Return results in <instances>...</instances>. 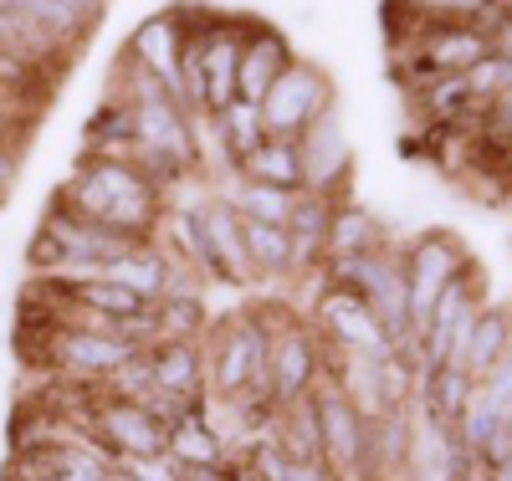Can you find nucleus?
Listing matches in <instances>:
<instances>
[{"label":"nucleus","instance_id":"obj_1","mask_svg":"<svg viewBox=\"0 0 512 481\" xmlns=\"http://www.w3.org/2000/svg\"><path fill=\"white\" fill-rule=\"evenodd\" d=\"M57 200L67 210H77L82 221L118 231V236H134V241H154V231L164 226V190L134 159L82 154L72 180L57 190Z\"/></svg>","mask_w":512,"mask_h":481},{"label":"nucleus","instance_id":"obj_2","mask_svg":"<svg viewBox=\"0 0 512 481\" xmlns=\"http://www.w3.org/2000/svg\"><path fill=\"white\" fill-rule=\"evenodd\" d=\"M400 261H405V287H410V328L420 338L425 323H431V313H436L441 292L461 277V267L472 256H466V246L451 231H425L410 246H400Z\"/></svg>","mask_w":512,"mask_h":481},{"label":"nucleus","instance_id":"obj_3","mask_svg":"<svg viewBox=\"0 0 512 481\" xmlns=\"http://www.w3.org/2000/svg\"><path fill=\"white\" fill-rule=\"evenodd\" d=\"M323 113H333V82L318 62H303V57H297L272 82V93L262 98V123H267L272 139H303Z\"/></svg>","mask_w":512,"mask_h":481},{"label":"nucleus","instance_id":"obj_4","mask_svg":"<svg viewBox=\"0 0 512 481\" xmlns=\"http://www.w3.org/2000/svg\"><path fill=\"white\" fill-rule=\"evenodd\" d=\"M318 328L328 333V343L349 348V354H364V359H390L400 354L395 338L384 333V323L374 318V308L364 302L359 287H338V282H323L318 287V308H313Z\"/></svg>","mask_w":512,"mask_h":481},{"label":"nucleus","instance_id":"obj_5","mask_svg":"<svg viewBox=\"0 0 512 481\" xmlns=\"http://www.w3.org/2000/svg\"><path fill=\"white\" fill-rule=\"evenodd\" d=\"M246 16L221 11V21L200 36V77H195V113L216 118L236 103V72H241V47H246Z\"/></svg>","mask_w":512,"mask_h":481},{"label":"nucleus","instance_id":"obj_6","mask_svg":"<svg viewBox=\"0 0 512 481\" xmlns=\"http://www.w3.org/2000/svg\"><path fill=\"white\" fill-rule=\"evenodd\" d=\"M313 405L323 425V461L333 466V476L364 481L369 476V420L359 415V405L338 384H313Z\"/></svg>","mask_w":512,"mask_h":481},{"label":"nucleus","instance_id":"obj_7","mask_svg":"<svg viewBox=\"0 0 512 481\" xmlns=\"http://www.w3.org/2000/svg\"><path fill=\"white\" fill-rule=\"evenodd\" d=\"M200 231H205V277L226 282V287H246L251 256H246V236H241V210L231 205V195H210L200 200Z\"/></svg>","mask_w":512,"mask_h":481},{"label":"nucleus","instance_id":"obj_8","mask_svg":"<svg viewBox=\"0 0 512 481\" xmlns=\"http://www.w3.org/2000/svg\"><path fill=\"white\" fill-rule=\"evenodd\" d=\"M303 174H308V190L313 195H328V200H344L349 195V180H354V149H349V134H344V118L338 113H323L303 139Z\"/></svg>","mask_w":512,"mask_h":481},{"label":"nucleus","instance_id":"obj_9","mask_svg":"<svg viewBox=\"0 0 512 481\" xmlns=\"http://www.w3.org/2000/svg\"><path fill=\"white\" fill-rule=\"evenodd\" d=\"M144 348L123 343L108 328H57L52 333V374H72V379H108L113 369H123Z\"/></svg>","mask_w":512,"mask_h":481},{"label":"nucleus","instance_id":"obj_10","mask_svg":"<svg viewBox=\"0 0 512 481\" xmlns=\"http://www.w3.org/2000/svg\"><path fill=\"white\" fill-rule=\"evenodd\" d=\"M267 354H272V338L256 328L246 313H236V323L216 338V354H210V384H216V395L236 400L256 374L272 369Z\"/></svg>","mask_w":512,"mask_h":481},{"label":"nucleus","instance_id":"obj_11","mask_svg":"<svg viewBox=\"0 0 512 481\" xmlns=\"http://www.w3.org/2000/svg\"><path fill=\"white\" fill-rule=\"evenodd\" d=\"M180 47H185V41H180V26L175 21H169V11H159V16H149V21H139V31L134 36H128V57H134L159 87H164V93L169 98H175L190 118H195V108H190V93H185V77H180Z\"/></svg>","mask_w":512,"mask_h":481},{"label":"nucleus","instance_id":"obj_12","mask_svg":"<svg viewBox=\"0 0 512 481\" xmlns=\"http://www.w3.org/2000/svg\"><path fill=\"white\" fill-rule=\"evenodd\" d=\"M267 364H272V395H277V410H282L292 400L313 395V384L323 374V343L308 333V323H292L272 338Z\"/></svg>","mask_w":512,"mask_h":481},{"label":"nucleus","instance_id":"obj_13","mask_svg":"<svg viewBox=\"0 0 512 481\" xmlns=\"http://www.w3.org/2000/svg\"><path fill=\"white\" fill-rule=\"evenodd\" d=\"M292 62H297V52H292L287 31H277V26H267V21H251L246 47H241V72H236V98L262 103V98L272 93V82H277Z\"/></svg>","mask_w":512,"mask_h":481},{"label":"nucleus","instance_id":"obj_14","mask_svg":"<svg viewBox=\"0 0 512 481\" xmlns=\"http://www.w3.org/2000/svg\"><path fill=\"white\" fill-rule=\"evenodd\" d=\"M328 226H333V200L328 195L303 190V195L292 200L287 236H292V272L297 277H313L318 282L323 261H328Z\"/></svg>","mask_w":512,"mask_h":481},{"label":"nucleus","instance_id":"obj_15","mask_svg":"<svg viewBox=\"0 0 512 481\" xmlns=\"http://www.w3.org/2000/svg\"><path fill=\"white\" fill-rule=\"evenodd\" d=\"M93 430L103 435V441L118 451V456H164V441H169V430L134 400H113L98 410Z\"/></svg>","mask_w":512,"mask_h":481},{"label":"nucleus","instance_id":"obj_16","mask_svg":"<svg viewBox=\"0 0 512 481\" xmlns=\"http://www.w3.org/2000/svg\"><path fill=\"white\" fill-rule=\"evenodd\" d=\"M507 348H512V308H487V302H482V313L472 323V338H466L456 369H466V374L482 384L507 359Z\"/></svg>","mask_w":512,"mask_h":481},{"label":"nucleus","instance_id":"obj_17","mask_svg":"<svg viewBox=\"0 0 512 481\" xmlns=\"http://www.w3.org/2000/svg\"><path fill=\"white\" fill-rule=\"evenodd\" d=\"M82 144H88V154H108V159H128V149L139 144V118H134V103H128L123 93H108L88 128H82Z\"/></svg>","mask_w":512,"mask_h":481},{"label":"nucleus","instance_id":"obj_18","mask_svg":"<svg viewBox=\"0 0 512 481\" xmlns=\"http://www.w3.org/2000/svg\"><path fill=\"white\" fill-rule=\"evenodd\" d=\"M144 354H149L154 384L169 389V395H200V389H205V354H200V343L159 338V343L144 348Z\"/></svg>","mask_w":512,"mask_h":481},{"label":"nucleus","instance_id":"obj_19","mask_svg":"<svg viewBox=\"0 0 512 481\" xmlns=\"http://www.w3.org/2000/svg\"><path fill=\"white\" fill-rule=\"evenodd\" d=\"M108 282H123L128 292H139L149 302H159L169 287H175V256H169L164 246H134L128 256L108 261Z\"/></svg>","mask_w":512,"mask_h":481},{"label":"nucleus","instance_id":"obj_20","mask_svg":"<svg viewBox=\"0 0 512 481\" xmlns=\"http://www.w3.org/2000/svg\"><path fill=\"white\" fill-rule=\"evenodd\" d=\"M384 226L379 215H369L359 200H333V226H328V256H374L384 251Z\"/></svg>","mask_w":512,"mask_h":481},{"label":"nucleus","instance_id":"obj_21","mask_svg":"<svg viewBox=\"0 0 512 481\" xmlns=\"http://www.w3.org/2000/svg\"><path fill=\"white\" fill-rule=\"evenodd\" d=\"M164 456L175 461L180 471H200V466H221V461H231V456H226V441L216 435V425H210L205 415H185V420L169 425Z\"/></svg>","mask_w":512,"mask_h":481},{"label":"nucleus","instance_id":"obj_22","mask_svg":"<svg viewBox=\"0 0 512 481\" xmlns=\"http://www.w3.org/2000/svg\"><path fill=\"white\" fill-rule=\"evenodd\" d=\"M241 180H262V185H277V190H308V174H303V149H297V139H267L262 149H256L241 169Z\"/></svg>","mask_w":512,"mask_h":481},{"label":"nucleus","instance_id":"obj_23","mask_svg":"<svg viewBox=\"0 0 512 481\" xmlns=\"http://www.w3.org/2000/svg\"><path fill=\"white\" fill-rule=\"evenodd\" d=\"M241 236H246V256H251V272L267 277V282H287L292 272V236L287 226H267V221H246L241 215Z\"/></svg>","mask_w":512,"mask_h":481},{"label":"nucleus","instance_id":"obj_24","mask_svg":"<svg viewBox=\"0 0 512 481\" xmlns=\"http://www.w3.org/2000/svg\"><path fill=\"white\" fill-rule=\"evenodd\" d=\"M272 435H277V446H282L292 461H323V425H318V405H313V395L282 405Z\"/></svg>","mask_w":512,"mask_h":481},{"label":"nucleus","instance_id":"obj_25","mask_svg":"<svg viewBox=\"0 0 512 481\" xmlns=\"http://www.w3.org/2000/svg\"><path fill=\"white\" fill-rule=\"evenodd\" d=\"M216 123V134H221V149L231 154V164L241 169L256 149H262L272 134H267V123H262V103H246V98H236L226 113H216L210 118Z\"/></svg>","mask_w":512,"mask_h":481},{"label":"nucleus","instance_id":"obj_26","mask_svg":"<svg viewBox=\"0 0 512 481\" xmlns=\"http://www.w3.org/2000/svg\"><path fill=\"white\" fill-rule=\"evenodd\" d=\"M205 297L185 292V287H169L159 302H154V323H159V338H180V343H200L205 333Z\"/></svg>","mask_w":512,"mask_h":481},{"label":"nucleus","instance_id":"obj_27","mask_svg":"<svg viewBox=\"0 0 512 481\" xmlns=\"http://www.w3.org/2000/svg\"><path fill=\"white\" fill-rule=\"evenodd\" d=\"M72 287V282H67ZM72 297H77V308L82 313H98V318H149L154 313V302L149 297H139V292H128L123 282H82V287H72Z\"/></svg>","mask_w":512,"mask_h":481},{"label":"nucleus","instance_id":"obj_28","mask_svg":"<svg viewBox=\"0 0 512 481\" xmlns=\"http://www.w3.org/2000/svg\"><path fill=\"white\" fill-rule=\"evenodd\" d=\"M303 195V190H297ZM292 190H277V185H262V180H241L236 174V190H231V205L246 215V221H267V226H287L292 215Z\"/></svg>","mask_w":512,"mask_h":481},{"label":"nucleus","instance_id":"obj_29","mask_svg":"<svg viewBox=\"0 0 512 481\" xmlns=\"http://www.w3.org/2000/svg\"><path fill=\"white\" fill-rule=\"evenodd\" d=\"M477 26L487 36V57H497V62L512 67V0H487Z\"/></svg>","mask_w":512,"mask_h":481},{"label":"nucleus","instance_id":"obj_30","mask_svg":"<svg viewBox=\"0 0 512 481\" xmlns=\"http://www.w3.org/2000/svg\"><path fill=\"white\" fill-rule=\"evenodd\" d=\"M420 21H477L487 0H405Z\"/></svg>","mask_w":512,"mask_h":481},{"label":"nucleus","instance_id":"obj_31","mask_svg":"<svg viewBox=\"0 0 512 481\" xmlns=\"http://www.w3.org/2000/svg\"><path fill=\"white\" fill-rule=\"evenodd\" d=\"M113 471H123L128 481H185V471L169 456H118Z\"/></svg>","mask_w":512,"mask_h":481},{"label":"nucleus","instance_id":"obj_32","mask_svg":"<svg viewBox=\"0 0 512 481\" xmlns=\"http://www.w3.org/2000/svg\"><path fill=\"white\" fill-rule=\"evenodd\" d=\"M16 185H21V149L16 144H0V205L11 200Z\"/></svg>","mask_w":512,"mask_h":481},{"label":"nucleus","instance_id":"obj_33","mask_svg":"<svg viewBox=\"0 0 512 481\" xmlns=\"http://www.w3.org/2000/svg\"><path fill=\"white\" fill-rule=\"evenodd\" d=\"M108 481H128V476H123V471H113V476H108Z\"/></svg>","mask_w":512,"mask_h":481}]
</instances>
